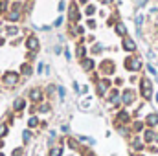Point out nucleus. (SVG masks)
<instances>
[{
    "instance_id": "nucleus-1",
    "label": "nucleus",
    "mask_w": 158,
    "mask_h": 156,
    "mask_svg": "<svg viewBox=\"0 0 158 156\" xmlns=\"http://www.w3.org/2000/svg\"><path fill=\"white\" fill-rule=\"evenodd\" d=\"M131 156H158V127H145L131 136Z\"/></svg>"
},
{
    "instance_id": "nucleus-2",
    "label": "nucleus",
    "mask_w": 158,
    "mask_h": 156,
    "mask_svg": "<svg viewBox=\"0 0 158 156\" xmlns=\"http://www.w3.org/2000/svg\"><path fill=\"white\" fill-rule=\"evenodd\" d=\"M19 81H20V76L17 74V72H7V74H4V77H2V83H4V86H17L19 84Z\"/></svg>"
},
{
    "instance_id": "nucleus-3",
    "label": "nucleus",
    "mask_w": 158,
    "mask_h": 156,
    "mask_svg": "<svg viewBox=\"0 0 158 156\" xmlns=\"http://www.w3.org/2000/svg\"><path fill=\"white\" fill-rule=\"evenodd\" d=\"M81 66H83V70H85V72H92V70L96 68V63H94V59L85 57V59H81Z\"/></svg>"
},
{
    "instance_id": "nucleus-4",
    "label": "nucleus",
    "mask_w": 158,
    "mask_h": 156,
    "mask_svg": "<svg viewBox=\"0 0 158 156\" xmlns=\"http://www.w3.org/2000/svg\"><path fill=\"white\" fill-rule=\"evenodd\" d=\"M26 48H28L30 51H37V50H39V39L33 37V35L28 37V39H26Z\"/></svg>"
},
{
    "instance_id": "nucleus-5",
    "label": "nucleus",
    "mask_w": 158,
    "mask_h": 156,
    "mask_svg": "<svg viewBox=\"0 0 158 156\" xmlns=\"http://www.w3.org/2000/svg\"><path fill=\"white\" fill-rule=\"evenodd\" d=\"M30 99H31L33 103H40V101H42V90H40V88H33V90L30 92Z\"/></svg>"
},
{
    "instance_id": "nucleus-6",
    "label": "nucleus",
    "mask_w": 158,
    "mask_h": 156,
    "mask_svg": "<svg viewBox=\"0 0 158 156\" xmlns=\"http://www.w3.org/2000/svg\"><path fill=\"white\" fill-rule=\"evenodd\" d=\"M24 107H26V99H24V97H17V99L13 101V109H15L17 112H20Z\"/></svg>"
},
{
    "instance_id": "nucleus-7",
    "label": "nucleus",
    "mask_w": 158,
    "mask_h": 156,
    "mask_svg": "<svg viewBox=\"0 0 158 156\" xmlns=\"http://www.w3.org/2000/svg\"><path fill=\"white\" fill-rule=\"evenodd\" d=\"M19 18H20V11H19V9H11V11L7 13V20H9V22H17Z\"/></svg>"
},
{
    "instance_id": "nucleus-8",
    "label": "nucleus",
    "mask_w": 158,
    "mask_h": 156,
    "mask_svg": "<svg viewBox=\"0 0 158 156\" xmlns=\"http://www.w3.org/2000/svg\"><path fill=\"white\" fill-rule=\"evenodd\" d=\"M66 143H68V147H70V149H74V151H81V143H79L77 140H74L72 136L66 140Z\"/></svg>"
},
{
    "instance_id": "nucleus-9",
    "label": "nucleus",
    "mask_w": 158,
    "mask_h": 156,
    "mask_svg": "<svg viewBox=\"0 0 158 156\" xmlns=\"http://www.w3.org/2000/svg\"><path fill=\"white\" fill-rule=\"evenodd\" d=\"M20 74H22L24 77H30V76L33 74V70H31L30 63H24V64H22V68H20Z\"/></svg>"
},
{
    "instance_id": "nucleus-10",
    "label": "nucleus",
    "mask_w": 158,
    "mask_h": 156,
    "mask_svg": "<svg viewBox=\"0 0 158 156\" xmlns=\"http://www.w3.org/2000/svg\"><path fill=\"white\" fill-rule=\"evenodd\" d=\"M79 18H81V13L77 11V7H76V6H72V7H70V20L77 22Z\"/></svg>"
},
{
    "instance_id": "nucleus-11",
    "label": "nucleus",
    "mask_w": 158,
    "mask_h": 156,
    "mask_svg": "<svg viewBox=\"0 0 158 156\" xmlns=\"http://www.w3.org/2000/svg\"><path fill=\"white\" fill-rule=\"evenodd\" d=\"M50 156H63V147H61V145L52 147V149H50Z\"/></svg>"
},
{
    "instance_id": "nucleus-12",
    "label": "nucleus",
    "mask_w": 158,
    "mask_h": 156,
    "mask_svg": "<svg viewBox=\"0 0 158 156\" xmlns=\"http://www.w3.org/2000/svg\"><path fill=\"white\" fill-rule=\"evenodd\" d=\"M85 55H86V46L85 44H79L77 46V57L79 59H85Z\"/></svg>"
},
{
    "instance_id": "nucleus-13",
    "label": "nucleus",
    "mask_w": 158,
    "mask_h": 156,
    "mask_svg": "<svg viewBox=\"0 0 158 156\" xmlns=\"http://www.w3.org/2000/svg\"><path fill=\"white\" fill-rule=\"evenodd\" d=\"M37 110H39L40 114H48V112H50V105H48V103H42V105L37 107Z\"/></svg>"
},
{
    "instance_id": "nucleus-14",
    "label": "nucleus",
    "mask_w": 158,
    "mask_h": 156,
    "mask_svg": "<svg viewBox=\"0 0 158 156\" xmlns=\"http://www.w3.org/2000/svg\"><path fill=\"white\" fill-rule=\"evenodd\" d=\"M90 51H92V53H99V51H103V44H99V42H94V46L90 48Z\"/></svg>"
},
{
    "instance_id": "nucleus-15",
    "label": "nucleus",
    "mask_w": 158,
    "mask_h": 156,
    "mask_svg": "<svg viewBox=\"0 0 158 156\" xmlns=\"http://www.w3.org/2000/svg\"><path fill=\"white\" fill-rule=\"evenodd\" d=\"M6 33H7V35H17V33H19V28H17V26H7V28H6Z\"/></svg>"
},
{
    "instance_id": "nucleus-16",
    "label": "nucleus",
    "mask_w": 158,
    "mask_h": 156,
    "mask_svg": "<svg viewBox=\"0 0 158 156\" xmlns=\"http://www.w3.org/2000/svg\"><path fill=\"white\" fill-rule=\"evenodd\" d=\"M28 125H30V129H33V127H37V125H39V119H37L35 116H31L30 119H28Z\"/></svg>"
},
{
    "instance_id": "nucleus-17",
    "label": "nucleus",
    "mask_w": 158,
    "mask_h": 156,
    "mask_svg": "<svg viewBox=\"0 0 158 156\" xmlns=\"http://www.w3.org/2000/svg\"><path fill=\"white\" fill-rule=\"evenodd\" d=\"M7 6H9L7 0H0V13H6L7 11Z\"/></svg>"
},
{
    "instance_id": "nucleus-18",
    "label": "nucleus",
    "mask_w": 158,
    "mask_h": 156,
    "mask_svg": "<svg viewBox=\"0 0 158 156\" xmlns=\"http://www.w3.org/2000/svg\"><path fill=\"white\" fill-rule=\"evenodd\" d=\"M7 134V127H6V123H0V138H4Z\"/></svg>"
},
{
    "instance_id": "nucleus-19",
    "label": "nucleus",
    "mask_w": 158,
    "mask_h": 156,
    "mask_svg": "<svg viewBox=\"0 0 158 156\" xmlns=\"http://www.w3.org/2000/svg\"><path fill=\"white\" fill-rule=\"evenodd\" d=\"M85 13H86V15L90 17V15H94V13H96V7H94V6H86V9H85Z\"/></svg>"
},
{
    "instance_id": "nucleus-20",
    "label": "nucleus",
    "mask_w": 158,
    "mask_h": 156,
    "mask_svg": "<svg viewBox=\"0 0 158 156\" xmlns=\"http://www.w3.org/2000/svg\"><path fill=\"white\" fill-rule=\"evenodd\" d=\"M57 92H59V97H61V99H64V96H66V90H64L63 86H57Z\"/></svg>"
},
{
    "instance_id": "nucleus-21",
    "label": "nucleus",
    "mask_w": 158,
    "mask_h": 156,
    "mask_svg": "<svg viewBox=\"0 0 158 156\" xmlns=\"http://www.w3.org/2000/svg\"><path fill=\"white\" fill-rule=\"evenodd\" d=\"M55 90H57V86H55V84H50V86L46 88V94H50V96H52V94H53Z\"/></svg>"
},
{
    "instance_id": "nucleus-22",
    "label": "nucleus",
    "mask_w": 158,
    "mask_h": 156,
    "mask_svg": "<svg viewBox=\"0 0 158 156\" xmlns=\"http://www.w3.org/2000/svg\"><path fill=\"white\" fill-rule=\"evenodd\" d=\"M86 26H88V28H96V20L88 18V20H86Z\"/></svg>"
},
{
    "instance_id": "nucleus-23",
    "label": "nucleus",
    "mask_w": 158,
    "mask_h": 156,
    "mask_svg": "<svg viewBox=\"0 0 158 156\" xmlns=\"http://www.w3.org/2000/svg\"><path fill=\"white\" fill-rule=\"evenodd\" d=\"M30 140H31V132L26 130V132H24V142H30Z\"/></svg>"
},
{
    "instance_id": "nucleus-24",
    "label": "nucleus",
    "mask_w": 158,
    "mask_h": 156,
    "mask_svg": "<svg viewBox=\"0 0 158 156\" xmlns=\"http://www.w3.org/2000/svg\"><path fill=\"white\" fill-rule=\"evenodd\" d=\"M61 24H63V17H59V18L55 20V26H61Z\"/></svg>"
},
{
    "instance_id": "nucleus-25",
    "label": "nucleus",
    "mask_w": 158,
    "mask_h": 156,
    "mask_svg": "<svg viewBox=\"0 0 158 156\" xmlns=\"http://www.w3.org/2000/svg\"><path fill=\"white\" fill-rule=\"evenodd\" d=\"M42 70H44V64L40 63V64H39V68H37V72H39V74H42Z\"/></svg>"
},
{
    "instance_id": "nucleus-26",
    "label": "nucleus",
    "mask_w": 158,
    "mask_h": 156,
    "mask_svg": "<svg viewBox=\"0 0 158 156\" xmlns=\"http://www.w3.org/2000/svg\"><path fill=\"white\" fill-rule=\"evenodd\" d=\"M15 156H22V151H20V149H17V151H15Z\"/></svg>"
},
{
    "instance_id": "nucleus-27",
    "label": "nucleus",
    "mask_w": 158,
    "mask_h": 156,
    "mask_svg": "<svg viewBox=\"0 0 158 156\" xmlns=\"http://www.w3.org/2000/svg\"><path fill=\"white\" fill-rule=\"evenodd\" d=\"M79 4H88V0H79Z\"/></svg>"
}]
</instances>
